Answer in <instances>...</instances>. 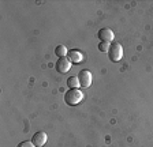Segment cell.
<instances>
[{
	"label": "cell",
	"mask_w": 153,
	"mask_h": 147,
	"mask_svg": "<svg viewBox=\"0 0 153 147\" xmlns=\"http://www.w3.org/2000/svg\"><path fill=\"white\" fill-rule=\"evenodd\" d=\"M82 99H83V94L78 89H70V90H67V93L64 94V102L70 106L78 105Z\"/></svg>",
	"instance_id": "cell-1"
},
{
	"label": "cell",
	"mask_w": 153,
	"mask_h": 147,
	"mask_svg": "<svg viewBox=\"0 0 153 147\" xmlns=\"http://www.w3.org/2000/svg\"><path fill=\"white\" fill-rule=\"evenodd\" d=\"M122 56H123V49H122V45L115 42V44H111L108 49V57L111 61L114 63H118L119 60H122Z\"/></svg>",
	"instance_id": "cell-2"
},
{
	"label": "cell",
	"mask_w": 153,
	"mask_h": 147,
	"mask_svg": "<svg viewBox=\"0 0 153 147\" xmlns=\"http://www.w3.org/2000/svg\"><path fill=\"white\" fill-rule=\"evenodd\" d=\"M78 80H79L81 87H89L92 85V74L88 70H82L78 74Z\"/></svg>",
	"instance_id": "cell-3"
},
{
	"label": "cell",
	"mask_w": 153,
	"mask_h": 147,
	"mask_svg": "<svg viewBox=\"0 0 153 147\" xmlns=\"http://www.w3.org/2000/svg\"><path fill=\"white\" fill-rule=\"evenodd\" d=\"M71 68V61L68 57H60L56 61V71H59L60 74L68 72Z\"/></svg>",
	"instance_id": "cell-4"
},
{
	"label": "cell",
	"mask_w": 153,
	"mask_h": 147,
	"mask_svg": "<svg viewBox=\"0 0 153 147\" xmlns=\"http://www.w3.org/2000/svg\"><path fill=\"white\" fill-rule=\"evenodd\" d=\"M97 35H99V38L101 42H108V44H111V41L114 40V32H112L111 29H107V27H104V29L99 30V33H97Z\"/></svg>",
	"instance_id": "cell-5"
},
{
	"label": "cell",
	"mask_w": 153,
	"mask_h": 147,
	"mask_svg": "<svg viewBox=\"0 0 153 147\" xmlns=\"http://www.w3.org/2000/svg\"><path fill=\"white\" fill-rule=\"evenodd\" d=\"M47 139H48V136L45 132H36L32 137V142L36 147H42L47 143Z\"/></svg>",
	"instance_id": "cell-6"
},
{
	"label": "cell",
	"mask_w": 153,
	"mask_h": 147,
	"mask_svg": "<svg viewBox=\"0 0 153 147\" xmlns=\"http://www.w3.org/2000/svg\"><path fill=\"white\" fill-rule=\"evenodd\" d=\"M68 59H70L71 63H82L83 57H82V53H81L78 49H71L68 51Z\"/></svg>",
	"instance_id": "cell-7"
},
{
	"label": "cell",
	"mask_w": 153,
	"mask_h": 147,
	"mask_svg": "<svg viewBox=\"0 0 153 147\" xmlns=\"http://www.w3.org/2000/svg\"><path fill=\"white\" fill-rule=\"evenodd\" d=\"M67 86L70 87V89H78L79 85V80H78V76H70L67 79Z\"/></svg>",
	"instance_id": "cell-8"
},
{
	"label": "cell",
	"mask_w": 153,
	"mask_h": 147,
	"mask_svg": "<svg viewBox=\"0 0 153 147\" xmlns=\"http://www.w3.org/2000/svg\"><path fill=\"white\" fill-rule=\"evenodd\" d=\"M55 53L60 59V57H66V54L68 53V51H67V48L64 45H59V46H56V49H55Z\"/></svg>",
	"instance_id": "cell-9"
},
{
	"label": "cell",
	"mask_w": 153,
	"mask_h": 147,
	"mask_svg": "<svg viewBox=\"0 0 153 147\" xmlns=\"http://www.w3.org/2000/svg\"><path fill=\"white\" fill-rule=\"evenodd\" d=\"M109 46H111V45H109L108 42H100V44H99V49H100V52H108Z\"/></svg>",
	"instance_id": "cell-10"
},
{
	"label": "cell",
	"mask_w": 153,
	"mask_h": 147,
	"mask_svg": "<svg viewBox=\"0 0 153 147\" xmlns=\"http://www.w3.org/2000/svg\"><path fill=\"white\" fill-rule=\"evenodd\" d=\"M16 147H34L33 142H29V140H25V142H21Z\"/></svg>",
	"instance_id": "cell-11"
}]
</instances>
